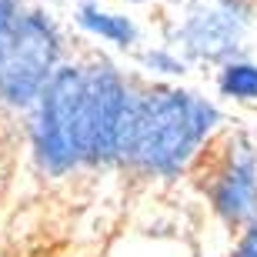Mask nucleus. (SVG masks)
I'll return each instance as SVG.
<instances>
[{"label": "nucleus", "mask_w": 257, "mask_h": 257, "mask_svg": "<svg viewBox=\"0 0 257 257\" xmlns=\"http://www.w3.org/2000/svg\"><path fill=\"white\" fill-rule=\"evenodd\" d=\"M217 124L220 110L194 90L171 84L134 87L117 164L144 177H177L191 171Z\"/></svg>", "instance_id": "f257e3e1"}, {"label": "nucleus", "mask_w": 257, "mask_h": 257, "mask_svg": "<svg viewBox=\"0 0 257 257\" xmlns=\"http://www.w3.org/2000/svg\"><path fill=\"white\" fill-rule=\"evenodd\" d=\"M191 167L204 200L227 227L240 230L257 217V147L247 134H214Z\"/></svg>", "instance_id": "f03ea898"}, {"label": "nucleus", "mask_w": 257, "mask_h": 257, "mask_svg": "<svg viewBox=\"0 0 257 257\" xmlns=\"http://www.w3.org/2000/svg\"><path fill=\"white\" fill-rule=\"evenodd\" d=\"M64 64V37L44 10H20L0 50V107L30 110L54 70Z\"/></svg>", "instance_id": "7ed1b4c3"}, {"label": "nucleus", "mask_w": 257, "mask_h": 257, "mask_svg": "<svg viewBox=\"0 0 257 257\" xmlns=\"http://www.w3.org/2000/svg\"><path fill=\"white\" fill-rule=\"evenodd\" d=\"M80 64H60L47 87L34 100L30 147L40 171L50 177H67L84 167V134H80Z\"/></svg>", "instance_id": "20e7f679"}, {"label": "nucleus", "mask_w": 257, "mask_h": 257, "mask_svg": "<svg viewBox=\"0 0 257 257\" xmlns=\"http://www.w3.org/2000/svg\"><path fill=\"white\" fill-rule=\"evenodd\" d=\"M80 74H84V87H80L84 167H110L120 161L134 84L104 57L80 64Z\"/></svg>", "instance_id": "39448f33"}, {"label": "nucleus", "mask_w": 257, "mask_h": 257, "mask_svg": "<svg viewBox=\"0 0 257 257\" xmlns=\"http://www.w3.org/2000/svg\"><path fill=\"white\" fill-rule=\"evenodd\" d=\"M247 17L240 10V0H217L204 10H194L191 17L181 24L177 40L187 57L197 60H230L234 47L240 40Z\"/></svg>", "instance_id": "423d86ee"}, {"label": "nucleus", "mask_w": 257, "mask_h": 257, "mask_svg": "<svg viewBox=\"0 0 257 257\" xmlns=\"http://www.w3.org/2000/svg\"><path fill=\"white\" fill-rule=\"evenodd\" d=\"M77 24L90 34V37L104 40L110 47H120V50H131L137 44V24H134L127 14H110V10L97 7V4H80L77 10Z\"/></svg>", "instance_id": "0eeeda50"}, {"label": "nucleus", "mask_w": 257, "mask_h": 257, "mask_svg": "<svg viewBox=\"0 0 257 257\" xmlns=\"http://www.w3.org/2000/svg\"><path fill=\"white\" fill-rule=\"evenodd\" d=\"M217 90L227 100H240V104H257V64L250 60L230 57L220 64L217 70Z\"/></svg>", "instance_id": "6e6552de"}, {"label": "nucleus", "mask_w": 257, "mask_h": 257, "mask_svg": "<svg viewBox=\"0 0 257 257\" xmlns=\"http://www.w3.org/2000/svg\"><path fill=\"white\" fill-rule=\"evenodd\" d=\"M141 64L147 70H157V74H167V77H177V74H187V60L181 54H171L164 47H151V50H141Z\"/></svg>", "instance_id": "1a4fd4ad"}, {"label": "nucleus", "mask_w": 257, "mask_h": 257, "mask_svg": "<svg viewBox=\"0 0 257 257\" xmlns=\"http://www.w3.org/2000/svg\"><path fill=\"white\" fill-rule=\"evenodd\" d=\"M230 257H257V217L240 227V240L230 250Z\"/></svg>", "instance_id": "9d476101"}, {"label": "nucleus", "mask_w": 257, "mask_h": 257, "mask_svg": "<svg viewBox=\"0 0 257 257\" xmlns=\"http://www.w3.org/2000/svg\"><path fill=\"white\" fill-rule=\"evenodd\" d=\"M20 10H24V0H0V50L7 44V34H10Z\"/></svg>", "instance_id": "9b49d317"}]
</instances>
